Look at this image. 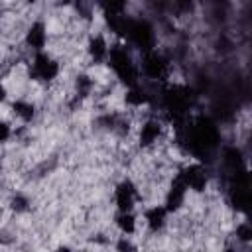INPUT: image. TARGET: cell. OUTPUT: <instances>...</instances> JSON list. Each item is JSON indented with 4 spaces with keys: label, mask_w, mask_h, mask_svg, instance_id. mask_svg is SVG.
I'll return each mask as SVG.
<instances>
[{
    "label": "cell",
    "mask_w": 252,
    "mask_h": 252,
    "mask_svg": "<svg viewBox=\"0 0 252 252\" xmlns=\"http://www.w3.org/2000/svg\"><path fill=\"white\" fill-rule=\"evenodd\" d=\"M106 67L114 75V79L118 83H122L124 87H130V85H136L142 81L138 59L132 55V49L126 45V41H114L110 45Z\"/></svg>",
    "instance_id": "6da1fadb"
},
{
    "label": "cell",
    "mask_w": 252,
    "mask_h": 252,
    "mask_svg": "<svg viewBox=\"0 0 252 252\" xmlns=\"http://www.w3.org/2000/svg\"><path fill=\"white\" fill-rule=\"evenodd\" d=\"M26 73H28V79L32 83L41 85V87H49L61 79L63 63L49 49L33 51V53H30V59L26 63Z\"/></svg>",
    "instance_id": "7a4b0ae2"
},
{
    "label": "cell",
    "mask_w": 252,
    "mask_h": 252,
    "mask_svg": "<svg viewBox=\"0 0 252 252\" xmlns=\"http://www.w3.org/2000/svg\"><path fill=\"white\" fill-rule=\"evenodd\" d=\"M175 175L181 179V183L187 187L189 195H205L211 189V169L201 161V159H187L183 161Z\"/></svg>",
    "instance_id": "3957f363"
},
{
    "label": "cell",
    "mask_w": 252,
    "mask_h": 252,
    "mask_svg": "<svg viewBox=\"0 0 252 252\" xmlns=\"http://www.w3.org/2000/svg\"><path fill=\"white\" fill-rule=\"evenodd\" d=\"M110 201L114 211H138L142 205V189L134 177L124 175L112 185Z\"/></svg>",
    "instance_id": "277c9868"
},
{
    "label": "cell",
    "mask_w": 252,
    "mask_h": 252,
    "mask_svg": "<svg viewBox=\"0 0 252 252\" xmlns=\"http://www.w3.org/2000/svg\"><path fill=\"white\" fill-rule=\"evenodd\" d=\"M165 132H167V126L161 118L150 114L146 118H142V122L136 126L134 130V138H136V146L144 152H150V150H156L163 140H165Z\"/></svg>",
    "instance_id": "5b68a950"
},
{
    "label": "cell",
    "mask_w": 252,
    "mask_h": 252,
    "mask_svg": "<svg viewBox=\"0 0 252 252\" xmlns=\"http://www.w3.org/2000/svg\"><path fill=\"white\" fill-rule=\"evenodd\" d=\"M138 67H140V77H146L148 81H165L171 71V61L161 51L152 47L148 51H142L138 59Z\"/></svg>",
    "instance_id": "8992f818"
},
{
    "label": "cell",
    "mask_w": 252,
    "mask_h": 252,
    "mask_svg": "<svg viewBox=\"0 0 252 252\" xmlns=\"http://www.w3.org/2000/svg\"><path fill=\"white\" fill-rule=\"evenodd\" d=\"M49 41H51V32H49L47 22L43 18L30 20L22 32V45L30 53H33V51L49 49Z\"/></svg>",
    "instance_id": "52a82bcc"
},
{
    "label": "cell",
    "mask_w": 252,
    "mask_h": 252,
    "mask_svg": "<svg viewBox=\"0 0 252 252\" xmlns=\"http://www.w3.org/2000/svg\"><path fill=\"white\" fill-rule=\"evenodd\" d=\"M171 217H173V215L165 209V205H163L161 201H154V203L146 205V207L140 211V222H142V226H144L150 234H154V236L165 232V228H167L169 222H171Z\"/></svg>",
    "instance_id": "ba28073f"
},
{
    "label": "cell",
    "mask_w": 252,
    "mask_h": 252,
    "mask_svg": "<svg viewBox=\"0 0 252 252\" xmlns=\"http://www.w3.org/2000/svg\"><path fill=\"white\" fill-rule=\"evenodd\" d=\"M112 41L104 32H91L85 39V57L93 67H102L106 65L108 51H110Z\"/></svg>",
    "instance_id": "9c48e42d"
},
{
    "label": "cell",
    "mask_w": 252,
    "mask_h": 252,
    "mask_svg": "<svg viewBox=\"0 0 252 252\" xmlns=\"http://www.w3.org/2000/svg\"><path fill=\"white\" fill-rule=\"evenodd\" d=\"M189 197H191V195H189L187 187H185V185L181 183V179L173 173V175L169 177L165 189H163L161 203H163L165 209L175 217V215H179V213L187 207V199H189Z\"/></svg>",
    "instance_id": "30bf717a"
},
{
    "label": "cell",
    "mask_w": 252,
    "mask_h": 252,
    "mask_svg": "<svg viewBox=\"0 0 252 252\" xmlns=\"http://www.w3.org/2000/svg\"><path fill=\"white\" fill-rule=\"evenodd\" d=\"M8 108H10L12 118H14L16 122L24 124V126L33 124L35 118H37V104H35V100L28 98V96H16V98H10Z\"/></svg>",
    "instance_id": "8fae6325"
},
{
    "label": "cell",
    "mask_w": 252,
    "mask_h": 252,
    "mask_svg": "<svg viewBox=\"0 0 252 252\" xmlns=\"http://www.w3.org/2000/svg\"><path fill=\"white\" fill-rule=\"evenodd\" d=\"M112 228L122 236H134L140 232V213L138 211H114L112 213Z\"/></svg>",
    "instance_id": "7c38bea8"
},
{
    "label": "cell",
    "mask_w": 252,
    "mask_h": 252,
    "mask_svg": "<svg viewBox=\"0 0 252 252\" xmlns=\"http://www.w3.org/2000/svg\"><path fill=\"white\" fill-rule=\"evenodd\" d=\"M152 102V94L142 87V81L130 87H124V104L128 110H142L148 108Z\"/></svg>",
    "instance_id": "4fadbf2b"
},
{
    "label": "cell",
    "mask_w": 252,
    "mask_h": 252,
    "mask_svg": "<svg viewBox=\"0 0 252 252\" xmlns=\"http://www.w3.org/2000/svg\"><path fill=\"white\" fill-rule=\"evenodd\" d=\"M32 205H33V201H32V197L26 191H12L10 197H8V201H6V209L14 217L28 215L32 211Z\"/></svg>",
    "instance_id": "5bb4252c"
},
{
    "label": "cell",
    "mask_w": 252,
    "mask_h": 252,
    "mask_svg": "<svg viewBox=\"0 0 252 252\" xmlns=\"http://www.w3.org/2000/svg\"><path fill=\"white\" fill-rule=\"evenodd\" d=\"M94 85H96V81H94L93 75L87 73V71H79V73L75 75V79H73V89H75V94H77L79 98L91 96V94L94 93Z\"/></svg>",
    "instance_id": "9a60e30c"
},
{
    "label": "cell",
    "mask_w": 252,
    "mask_h": 252,
    "mask_svg": "<svg viewBox=\"0 0 252 252\" xmlns=\"http://www.w3.org/2000/svg\"><path fill=\"white\" fill-rule=\"evenodd\" d=\"M232 236H234L236 244L248 246V244L252 242V226H250V222H248L246 219L238 220L236 226H234V230H232Z\"/></svg>",
    "instance_id": "2e32d148"
},
{
    "label": "cell",
    "mask_w": 252,
    "mask_h": 252,
    "mask_svg": "<svg viewBox=\"0 0 252 252\" xmlns=\"http://www.w3.org/2000/svg\"><path fill=\"white\" fill-rule=\"evenodd\" d=\"M14 124L8 120V118H4V116H0V146H6L12 138H14Z\"/></svg>",
    "instance_id": "e0dca14e"
},
{
    "label": "cell",
    "mask_w": 252,
    "mask_h": 252,
    "mask_svg": "<svg viewBox=\"0 0 252 252\" xmlns=\"http://www.w3.org/2000/svg\"><path fill=\"white\" fill-rule=\"evenodd\" d=\"M10 102V89L4 79H0V106H6Z\"/></svg>",
    "instance_id": "ac0fdd59"
},
{
    "label": "cell",
    "mask_w": 252,
    "mask_h": 252,
    "mask_svg": "<svg viewBox=\"0 0 252 252\" xmlns=\"http://www.w3.org/2000/svg\"><path fill=\"white\" fill-rule=\"evenodd\" d=\"M20 4H24V6H28V8H32V6H35V4H39V0H18Z\"/></svg>",
    "instance_id": "d6986e66"
},
{
    "label": "cell",
    "mask_w": 252,
    "mask_h": 252,
    "mask_svg": "<svg viewBox=\"0 0 252 252\" xmlns=\"http://www.w3.org/2000/svg\"><path fill=\"white\" fill-rule=\"evenodd\" d=\"M4 16H6V10H4V4L0 2V28H2V24H4Z\"/></svg>",
    "instance_id": "ffe728a7"
}]
</instances>
